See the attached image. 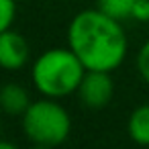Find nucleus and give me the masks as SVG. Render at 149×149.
Segmentation results:
<instances>
[{"label": "nucleus", "mask_w": 149, "mask_h": 149, "mask_svg": "<svg viewBox=\"0 0 149 149\" xmlns=\"http://www.w3.org/2000/svg\"><path fill=\"white\" fill-rule=\"evenodd\" d=\"M68 45L82 59L86 70L114 72L129 53V39L120 21L100 8L80 10L68 27Z\"/></svg>", "instance_id": "obj_1"}, {"label": "nucleus", "mask_w": 149, "mask_h": 149, "mask_svg": "<svg viewBox=\"0 0 149 149\" xmlns=\"http://www.w3.org/2000/svg\"><path fill=\"white\" fill-rule=\"evenodd\" d=\"M86 74V65L68 47H51L45 49L31 68V80L35 90L47 98H65L78 92L80 82Z\"/></svg>", "instance_id": "obj_2"}, {"label": "nucleus", "mask_w": 149, "mask_h": 149, "mask_svg": "<svg viewBox=\"0 0 149 149\" xmlns=\"http://www.w3.org/2000/svg\"><path fill=\"white\" fill-rule=\"evenodd\" d=\"M23 133L29 143L37 147H57L68 141L72 133V116L57 98L41 96L33 100L21 116Z\"/></svg>", "instance_id": "obj_3"}, {"label": "nucleus", "mask_w": 149, "mask_h": 149, "mask_svg": "<svg viewBox=\"0 0 149 149\" xmlns=\"http://www.w3.org/2000/svg\"><path fill=\"white\" fill-rule=\"evenodd\" d=\"M76 96L86 108H92V110H100V108L108 106L112 96H114L112 72L86 70Z\"/></svg>", "instance_id": "obj_4"}, {"label": "nucleus", "mask_w": 149, "mask_h": 149, "mask_svg": "<svg viewBox=\"0 0 149 149\" xmlns=\"http://www.w3.org/2000/svg\"><path fill=\"white\" fill-rule=\"evenodd\" d=\"M31 59V47L27 39L15 29L0 31V63L8 72L23 70Z\"/></svg>", "instance_id": "obj_5"}, {"label": "nucleus", "mask_w": 149, "mask_h": 149, "mask_svg": "<svg viewBox=\"0 0 149 149\" xmlns=\"http://www.w3.org/2000/svg\"><path fill=\"white\" fill-rule=\"evenodd\" d=\"M31 102L33 100H31L27 88H23L21 84L8 82L0 90V106L10 116H23L27 112V108L31 106Z\"/></svg>", "instance_id": "obj_6"}, {"label": "nucleus", "mask_w": 149, "mask_h": 149, "mask_svg": "<svg viewBox=\"0 0 149 149\" xmlns=\"http://www.w3.org/2000/svg\"><path fill=\"white\" fill-rule=\"evenodd\" d=\"M127 133L137 145L149 147V104H139L127 118Z\"/></svg>", "instance_id": "obj_7"}, {"label": "nucleus", "mask_w": 149, "mask_h": 149, "mask_svg": "<svg viewBox=\"0 0 149 149\" xmlns=\"http://www.w3.org/2000/svg\"><path fill=\"white\" fill-rule=\"evenodd\" d=\"M137 0H96V8H100L104 15L127 23L133 19V6Z\"/></svg>", "instance_id": "obj_8"}, {"label": "nucleus", "mask_w": 149, "mask_h": 149, "mask_svg": "<svg viewBox=\"0 0 149 149\" xmlns=\"http://www.w3.org/2000/svg\"><path fill=\"white\" fill-rule=\"evenodd\" d=\"M135 68H137L139 78L145 84H149V39L139 47V51L135 55Z\"/></svg>", "instance_id": "obj_9"}, {"label": "nucleus", "mask_w": 149, "mask_h": 149, "mask_svg": "<svg viewBox=\"0 0 149 149\" xmlns=\"http://www.w3.org/2000/svg\"><path fill=\"white\" fill-rule=\"evenodd\" d=\"M17 19V0H0V31L13 29Z\"/></svg>", "instance_id": "obj_10"}, {"label": "nucleus", "mask_w": 149, "mask_h": 149, "mask_svg": "<svg viewBox=\"0 0 149 149\" xmlns=\"http://www.w3.org/2000/svg\"><path fill=\"white\" fill-rule=\"evenodd\" d=\"M135 23H149V0H137L133 6V19Z\"/></svg>", "instance_id": "obj_11"}]
</instances>
